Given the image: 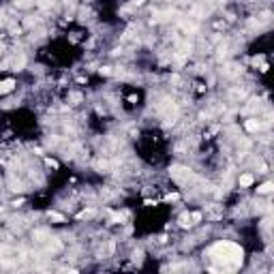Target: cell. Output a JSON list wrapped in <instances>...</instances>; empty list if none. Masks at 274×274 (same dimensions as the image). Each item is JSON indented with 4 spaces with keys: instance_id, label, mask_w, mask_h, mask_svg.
Returning <instances> with one entry per match:
<instances>
[{
    "instance_id": "cell-1",
    "label": "cell",
    "mask_w": 274,
    "mask_h": 274,
    "mask_svg": "<svg viewBox=\"0 0 274 274\" xmlns=\"http://www.w3.org/2000/svg\"><path fill=\"white\" fill-rule=\"evenodd\" d=\"M13 86H15V81H13V79H5V81H0V94L11 92V90H13Z\"/></svg>"
},
{
    "instance_id": "cell-2",
    "label": "cell",
    "mask_w": 274,
    "mask_h": 274,
    "mask_svg": "<svg viewBox=\"0 0 274 274\" xmlns=\"http://www.w3.org/2000/svg\"><path fill=\"white\" fill-rule=\"evenodd\" d=\"M240 184H242V187H248V184H253V176H251V173H244V176H240Z\"/></svg>"
},
{
    "instance_id": "cell-3",
    "label": "cell",
    "mask_w": 274,
    "mask_h": 274,
    "mask_svg": "<svg viewBox=\"0 0 274 274\" xmlns=\"http://www.w3.org/2000/svg\"><path fill=\"white\" fill-rule=\"evenodd\" d=\"M246 129H248V131H257V129H259V122H257V120H248V122H246Z\"/></svg>"
},
{
    "instance_id": "cell-4",
    "label": "cell",
    "mask_w": 274,
    "mask_h": 274,
    "mask_svg": "<svg viewBox=\"0 0 274 274\" xmlns=\"http://www.w3.org/2000/svg\"><path fill=\"white\" fill-rule=\"evenodd\" d=\"M189 221H191V216H189V214H182V216H180V225H182V227H187V225H191Z\"/></svg>"
},
{
    "instance_id": "cell-5",
    "label": "cell",
    "mask_w": 274,
    "mask_h": 274,
    "mask_svg": "<svg viewBox=\"0 0 274 274\" xmlns=\"http://www.w3.org/2000/svg\"><path fill=\"white\" fill-rule=\"evenodd\" d=\"M270 189H272V184H270V182H265V184L259 189V193H270Z\"/></svg>"
}]
</instances>
